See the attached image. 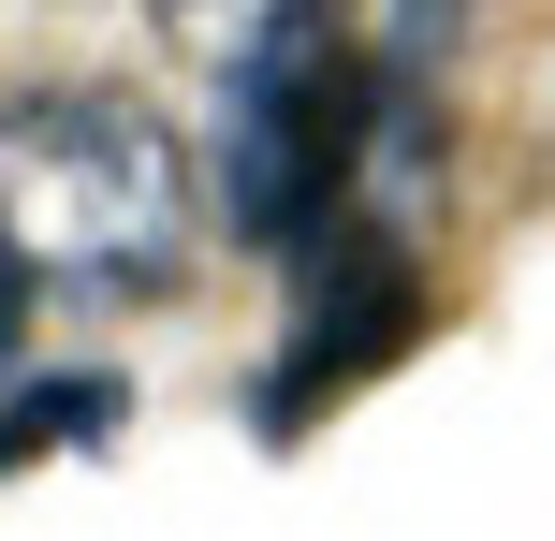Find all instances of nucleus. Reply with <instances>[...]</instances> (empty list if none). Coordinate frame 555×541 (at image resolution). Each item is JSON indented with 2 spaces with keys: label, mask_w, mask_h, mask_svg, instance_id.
Masks as SVG:
<instances>
[{
  "label": "nucleus",
  "mask_w": 555,
  "mask_h": 541,
  "mask_svg": "<svg viewBox=\"0 0 555 541\" xmlns=\"http://www.w3.org/2000/svg\"><path fill=\"white\" fill-rule=\"evenodd\" d=\"M191 146L117 88L0 103V279L15 293H162L191 263Z\"/></svg>",
  "instance_id": "obj_1"
},
{
  "label": "nucleus",
  "mask_w": 555,
  "mask_h": 541,
  "mask_svg": "<svg viewBox=\"0 0 555 541\" xmlns=\"http://www.w3.org/2000/svg\"><path fill=\"white\" fill-rule=\"evenodd\" d=\"M380 117H395V59L351 29V0H263V29L234 44V88H220L234 249L293 263L307 234H336L380 176Z\"/></svg>",
  "instance_id": "obj_2"
},
{
  "label": "nucleus",
  "mask_w": 555,
  "mask_h": 541,
  "mask_svg": "<svg viewBox=\"0 0 555 541\" xmlns=\"http://www.w3.org/2000/svg\"><path fill=\"white\" fill-rule=\"evenodd\" d=\"M410 337H424V249H410V220L351 205L336 234L293 249V322H278V366L249 381V425L263 439H307L336 396H365Z\"/></svg>",
  "instance_id": "obj_3"
},
{
  "label": "nucleus",
  "mask_w": 555,
  "mask_h": 541,
  "mask_svg": "<svg viewBox=\"0 0 555 541\" xmlns=\"http://www.w3.org/2000/svg\"><path fill=\"white\" fill-rule=\"evenodd\" d=\"M0 381H15V279H0Z\"/></svg>",
  "instance_id": "obj_4"
}]
</instances>
